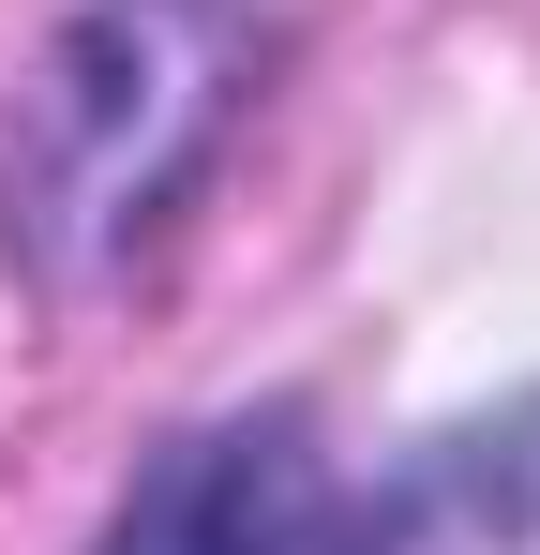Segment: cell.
Segmentation results:
<instances>
[{
  "label": "cell",
  "mask_w": 540,
  "mask_h": 555,
  "mask_svg": "<svg viewBox=\"0 0 540 555\" xmlns=\"http://www.w3.org/2000/svg\"><path fill=\"white\" fill-rule=\"evenodd\" d=\"M346 555H540V390L436 421L346 511Z\"/></svg>",
  "instance_id": "cell-3"
},
{
  "label": "cell",
  "mask_w": 540,
  "mask_h": 555,
  "mask_svg": "<svg viewBox=\"0 0 540 555\" xmlns=\"http://www.w3.org/2000/svg\"><path fill=\"white\" fill-rule=\"evenodd\" d=\"M256 105H270L256 0H76L0 151V256L46 300H90L180 225V195L241 151Z\"/></svg>",
  "instance_id": "cell-1"
},
{
  "label": "cell",
  "mask_w": 540,
  "mask_h": 555,
  "mask_svg": "<svg viewBox=\"0 0 540 555\" xmlns=\"http://www.w3.org/2000/svg\"><path fill=\"white\" fill-rule=\"evenodd\" d=\"M346 511L360 495L316 436V405L270 390V405H210L166 451H136L90 555H346Z\"/></svg>",
  "instance_id": "cell-2"
}]
</instances>
